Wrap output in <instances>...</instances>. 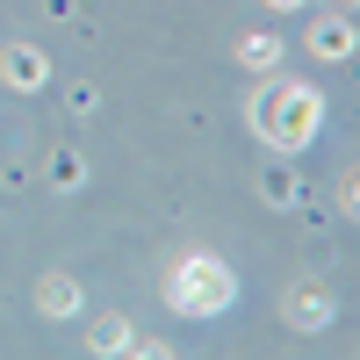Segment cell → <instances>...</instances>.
<instances>
[{"label": "cell", "instance_id": "cell-5", "mask_svg": "<svg viewBox=\"0 0 360 360\" xmlns=\"http://www.w3.org/2000/svg\"><path fill=\"white\" fill-rule=\"evenodd\" d=\"M44 317H58V324L79 317V288H72L65 274H51V281H44Z\"/></svg>", "mask_w": 360, "mask_h": 360}, {"label": "cell", "instance_id": "cell-8", "mask_svg": "<svg viewBox=\"0 0 360 360\" xmlns=\"http://www.w3.org/2000/svg\"><path fill=\"white\" fill-rule=\"evenodd\" d=\"M238 58H245V65H274L281 44H274V37H245V44H238Z\"/></svg>", "mask_w": 360, "mask_h": 360}, {"label": "cell", "instance_id": "cell-11", "mask_svg": "<svg viewBox=\"0 0 360 360\" xmlns=\"http://www.w3.org/2000/svg\"><path fill=\"white\" fill-rule=\"evenodd\" d=\"M274 8H295V0H274Z\"/></svg>", "mask_w": 360, "mask_h": 360}, {"label": "cell", "instance_id": "cell-10", "mask_svg": "<svg viewBox=\"0 0 360 360\" xmlns=\"http://www.w3.org/2000/svg\"><path fill=\"white\" fill-rule=\"evenodd\" d=\"M339 8H360V0H339Z\"/></svg>", "mask_w": 360, "mask_h": 360}, {"label": "cell", "instance_id": "cell-7", "mask_svg": "<svg viewBox=\"0 0 360 360\" xmlns=\"http://www.w3.org/2000/svg\"><path fill=\"white\" fill-rule=\"evenodd\" d=\"M94 346H108V353L137 346V353H144V339H130V324H115V317H101V324H94Z\"/></svg>", "mask_w": 360, "mask_h": 360}, {"label": "cell", "instance_id": "cell-9", "mask_svg": "<svg viewBox=\"0 0 360 360\" xmlns=\"http://www.w3.org/2000/svg\"><path fill=\"white\" fill-rule=\"evenodd\" d=\"M353 209H360V180H353Z\"/></svg>", "mask_w": 360, "mask_h": 360}, {"label": "cell", "instance_id": "cell-2", "mask_svg": "<svg viewBox=\"0 0 360 360\" xmlns=\"http://www.w3.org/2000/svg\"><path fill=\"white\" fill-rule=\"evenodd\" d=\"M231 295H238V281L224 274V259H209V252L180 259V266H173V281H166V303H173L180 317H224V310H231Z\"/></svg>", "mask_w": 360, "mask_h": 360}, {"label": "cell", "instance_id": "cell-6", "mask_svg": "<svg viewBox=\"0 0 360 360\" xmlns=\"http://www.w3.org/2000/svg\"><path fill=\"white\" fill-rule=\"evenodd\" d=\"M8 79H15V86H44V51L15 44V51H8Z\"/></svg>", "mask_w": 360, "mask_h": 360}, {"label": "cell", "instance_id": "cell-3", "mask_svg": "<svg viewBox=\"0 0 360 360\" xmlns=\"http://www.w3.org/2000/svg\"><path fill=\"white\" fill-rule=\"evenodd\" d=\"M310 51H317V58H353V15H346V8L324 15V22L310 29Z\"/></svg>", "mask_w": 360, "mask_h": 360}, {"label": "cell", "instance_id": "cell-4", "mask_svg": "<svg viewBox=\"0 0 360 360\" xmlns=\"http://www.w3.org/2000/svg\"><path fill=\"white\" fill-rule=\"evenodd\" d=\"M288 324H295V332H324V324H332V295L295 288V295H288Z\"/></svg>", "mask_w": 360, "mask_h": 360}, {"label": "cell", "instance_id": "cell-1", "mask_svg": "<svg viewBox=\"0 0 360 360\" xmlns=\"http://www.w3.org/2000/svg\"><path fill=\"white\" fill-rule=\"evenodd\" d=\"M252 137L259 144H274V152H295V144H303L317 123H324V101L310 94L303 79H266L259 94H252Z\"/></svg>", "mask_w": 360, "mask_h": 360}]
</instances>
